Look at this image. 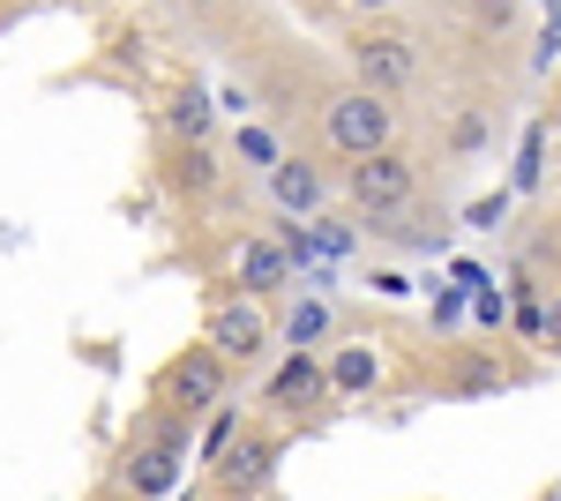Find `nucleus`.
<instances>
[{"label":"nucleus","mask_w":561,"mask_h":501,"mask_svg":"<svg viewBox=\"0 0 561 501\" xmlns=\"http://www.w3.org/2000/svg\"><path fill=\"white\" fill-rule=\"evenodd\" d=\"M293 270H300V262H293L285 240H248V248H240V285H248V299L285 293V285H293Z\"/></svg>","instance_id":"obj_8"},{"label":"nucleus","mask_w":561,"mask_h":501,"mask_svg":"<svg viewBox=\"0 0 561 501\" xmlns=\"http://www.w3.org/2000/svg\"><path fill=\"white\" fill-rule=\"evenodd\" d=\"M165 127H173L180 143H210V127H217V105L203 98V90H180L173 105H165Z\"/></svg>","instance_id":"obj_14"},{"label":"nucleus","mask_w":561,"mask_h":501,"mask_svg":"<svg viewBox=\"0 0 561 501\" xmlns=\"http://www.w3.org/2000/svg\"><path fill=\"white\" fill-rule=\"evenodd\" d=\"M180 464H187V419H180V412H150V419L128 434L121 487H128L135 501H158V494H173Z\"/></svg>","instance_id":"obj_1"},{"label":"nucleus","mask_w":561,"mask_h":501,"mask_svg":"<svg viewBox=\"0 0 561 501\" xmlns=\"http://www.w3.org/2000/svg\"><path fill=\"white\" fill-rule=\"evenodd\" d=\"M203 344H210L232 375H240V367H255L262 352H270V315H262V299H248V293H240V299H217Z\"/></svg>","instance_id":"obj_5"},{"label":"nucleus","mask_w":561,"mask_h":501,"mask_svg":"<svg viewBox=\"0 0 561 501\" xmlns=\"http://www.w3.org/2000/svg\"><path fill=\"white\" fill-rule=\"evenodd\" d=\"M225 389H232V367L217 360L210 344H195V352H180L173 367L158 375V405H165V412H180L187 426H195L203 412H217V405H225Z\"/></svg>","instance_id":"obj_3"},{"label":"nucleus","mask_w":561,"mask_h":501,"mask_svg":"<svg viewBox=\"0 0 561 501\" xmlns=\"http://www.w3.org/2000/svg\"><path fill=\"white\" fill-rule=\"evenodd\" d=\"M352 68H359V83L397 98V90L420 76V45L404 38V31H367V38H352Z\"/></svg>","instance_id":"obj_6"},{"label":"nucleus","mask_w":561,"mask_h":501,"mask_svg":"<svg viewBox=\"0 0 561 501\" xmlns=\"http://www.w3.org/2000/svg\"><path fill=\"white\" fill-rule=\"evenodd\" d=\"M539 315H547V299H539V285L531 277H517V330L539 344Z\"/></svg>","instance_id":"obj_16"},{"label":"nucleus","mask_w":561,"mask_h":501,"mask_svg":"<svg viewBox=\"0 0 561 501\" xmlns=\"http://www.w3.org/2000/svg\"><path fill=\"white\" fill-rule=\"evenodd\" d=\"M352 8H397V0H352Z\"/></svg>","instance_id":"obj_19"},{"label":"nucleus","mask_w":561,"mask_h":501,"mask_svg":"<svg viewBox=\"0 0 561 501\" xmlns=\"http://www.w3.org/2000/svg\"><path fill=\"white\" fill-rule=\"evenodd\" d=\"M285 337H293L300 352H322V344L337 337V307H330V299H300L293 322H285Z\"/></svg>","instance_id":"obj_13"},{"label":"nucleus","mask_w":561,"mask_h":501,"mask_svg":"<svg viewBox=\"0 0 561 501\" xmlns=\"http://www.w3.org/2000/svg\"><path fill=\"white\" fill-rule=\"evenodd\" d=\"M345 195H352L359 217H397V209H412V195H420V166L404 150H367V158H352Z\"/></svg>","instance_id":"obj_2"},{"label":"nucleus","mask_w":561,"mask_h":501,"mask_svg":"<svg viewBox=\"0 0 561 501\" xmlns=\"http://www.w3.org/2000/svg\"><path fill=\"white\" fill-rule=\"evenodd\" d=\"M330 150H345V158H367V150H389V135H397V105H389L382 90L352 83L345 98H330Z\"/></svg>","instance_id":"obj_4"},{"label":"nucleus","mask_w":561,"mask_h":501,"mask_svg":"<svg viewBox=\"0 0 561 501\" xmlns=\"http://www.w3.org/2000/svg\"><path fill=\"white\" fill-rule=\"evenodd\" d=\"M232 426H240V412H232V405H217V426H210V457L225 449V442H232Z\"/></svg>","instance_id":"obj_17"},{"label":"nucleus","mask_w":561,"mask_h":501,"mask_svg":"<svg viewBox=\"0 0 561 501\" xmlns=\"http://www.w3.org/2000/svg\"><path fill=\"white\" fill-rule=\"evenodd\" d=\"M270 195H277V209H285V217H314V209H322V195H330V180L307 166V158H277V166H270Z\"/></svg>","instance_id":"obj_9"},{"label":"nucleus","mask_w":561,"mask_h":501,"mask_svg":"<svg viewBox=\"0 0 561 501\" xmlns=\"http://www.w3.org/2000/svg\"><path fill=\"white\" fill-rule=\"evenodd\" d=\"M217 180H225V166H217L210 143H180V150H173V187H180V195L203 203V195H217Z\"/></svg>","instance_id":"obj_11"},{"label":"nucleus","mask_w":561,"mask_h":501,"mask_svg":"<svg viewBox=\"0 0 561 501\" xmlns=\"http://www.w3.org/2000/svg\"><path fill=\"white\" fill-rule=\"evenodd\" d=\"M539 337H547V344H554V352H561V293H554V307L539 315Z\"/></svg>","instance_id":"obj_18"},{"label":"nucleus","mask_w":561,"mask_h":501,"mask_svg":"<svg viewBox=\"0 0 561 501\" xmlns=\"http://www.w3.org/2000/svg\"><path fill=\"white\" fill-rule=\"evenodd\" d=\"M270 464H277V442L270 434H240V442H225V471H217V487L232 501H248L270 479Z\"/></svg>","instance_id":"obj_7"},{"label":"nucleus","mask_w":561,"mask_h":501,"mask_svg":"<svg viewBox=\"0 0 561 501\" xmlns=\"http://www.w3.org/2000/svg\"><path fill=\"white\" fill-rule=\"evenodd\" d=\"M232 150H240L248 166H262V172H270L277 158H285V150H277V135H270V127H255V121H248L240 135H232Z\"/></svg>","instance_id":"obj_15"},{"label":"nucleus","mask_w":561,"mask_h":501,"mask_svg":"<svg viewBox=\"0 0 561 501\" xmlns=\"http://www.w3.org/2000/svg\"><path fill=\"white\" fill-rule=\"evenodd\" d=\"M375 375H382V352L375 344H337V360H330V389L337 397H359V389H375Z\"/></svg>","instance_id":"obj_12"},{"label":"nucleus","mask_w":561,"mask_h":501,"mask_svg":"<svg viewBox=\"0 0 561 501\" xmlns=\"http://www.w3.org/2000/svg\"><path fill=\"white\" fill-rule=\"evenodd\" d=\"M322 389H330V382H322V360L293 344V360H285L277 375H270V389H262V405H277V412H293V405H307V397H322Z\"/></svg>","instance_id":"obj_10"}]
</instances>
